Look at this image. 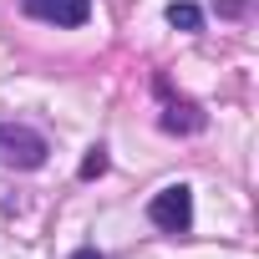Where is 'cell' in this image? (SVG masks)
Listing matches in <instances>:
<instances>
[{
	"label": "cell",
	"mask_w": 259,
	"mask_h": 259,
	"mask_svg": "<svg viewBox=\"0 0 259 259\" xmlns=\"http://www.w3.org/2000/svg\"><path fill=\"white\" fill-rule=\"evenodd\" d=\"M26 16L51 21V26H81L92 16V0H26Z\"/></svg>",
	"instance_id": "cell-3"
},
{
	"label": "cell",
	"mask_w": 259,
	"mask_h": 259,
	"mask_svg": "<svg viewBox=\"0 0 259 259\" xmlns=\"http://www.w3.org/2000/svg\"><path fill=\"white\" fill-rule=\"evenodd\" d=\"M71 259H102V254H97V249H76Z\"/></svg>",
	"instance_id": "cell-7"
},
{
	"label": "cell",
	"mask_w": 259,
	"mask_h": 259,
	"mask_svg": "<svg viewBox=\"0 0 259 259\" xmlns=\"http://www.w3.org/2000/svg\"><path fill=\"white\" fill-rule=\"evenodd\" d=\"M148 219H153L163 234H188V224H193V188H188V183H168L163 193H153Z\"/></svg>",
	"instance_id": "cell-2"
},
{
	"label": "cell",
	"mask_w": 259,
	"mask_h": 259,
	"mask_svg": "<svg viewBox=\"0 0 259 259\" xmlns=\"http://www.w3.org/2000/svg\"><path fill=\"white\" fill-rule=\"evenodd\" d=\"M168 26H178V31H198V26H203V11L188 6V0H173V6H168Z\"/></svg>",
	"instance_id": "cell-5"
},
{
	"label": "cell",
	"mask_w": 259,
	"mask_h": 259,
	"mask_svg": "<svg viewBox=\"0 0 259 259\" xmlns=\"http://www.w3.org/2000/svg\"><path fill=\"white\" fill-rule=\"evenodd\" d=\"M102 173H107V148H92L81 158V178H102Z\"/></svg>",
	"instance_id": "cell-6"
},
{
	"label": "cell",
	"mask_w": 259,
	"mask_h": 259,
	"mask_svg": "<svg viewBox=\"0 0 259 259\" xmlns=\"http://www.w3.org/2000/svg\"><path fill=\"white\" fill-rule=\"evenodd\" d=\"M0 163L6 168H41L46 163V138L36 133V127L0 122Z\"/></svg>",
	"instance_id": "cell-1"
},
{
	"label": "cell",
	"mask_w": 259,
	"mask_h": 259,
	"mask_svg": "<svg viewBox=\"0 0 259 259\" xmlns=\"http://www.w3.org/2000/svg\"><path fill=\"white\" fill-rule=\"evenodd\" d=\"M163 127H168V133H198L203 117H198L193 107H168V112H163Z\"/></svg>",
	"instance_id": "cell-4"
}]
</instances>
